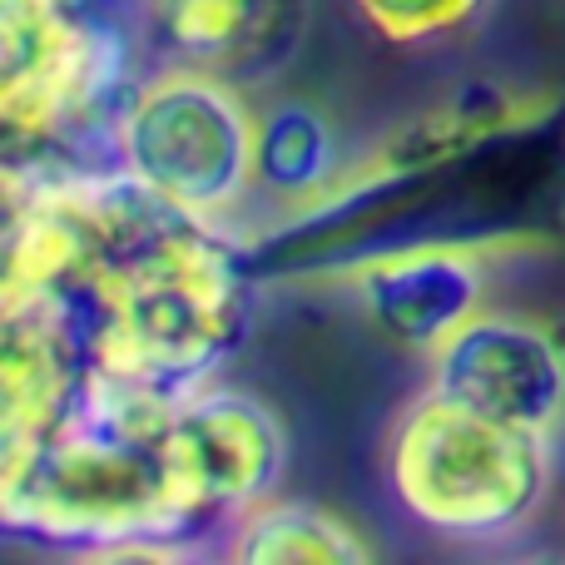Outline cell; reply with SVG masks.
I'll return each instance as SVG.
<instances>
[{"instance_id":"cell-1","label":"cell","mask_w":565,"mask_h":565,"mask_svg":"<svg viewBox=\"0 0 565 565\" xmlns=\"http://www.w3.org/2000/svg\"><path fill=\"white\" fill-rule=\"evenodd\" d=\"M105 218V264L65 302L60 322L75 332L89 367L105 377L194 392L214 382L244 342L254 312V254L218 218L169 204L129 169L89 174Z\"/></svg>"},{"instance_id":"cell-2","label":"cell","mask_w":565,"mask_h":565,"mask_svg":"<svg viewBox=\"0 0 565 565\" xmlns=\"http://www.w3.org/2000/svg\"><path fill=\"white\" fill-rule=\"evenodd\" d=\"M565 218V115L521 109L487 135L422 164H367L298 218L248 244L258 282L278 274H348L412 244L507 248L556 234Z\"/></svg>"},{"instance_id":"cell-3","label":"cell","mask_w":565,"mask_h":565,"mask_svg":"<svg viewBox=\"0 0 565 565\" xmlns=\"http://www.w3.org/2000/svg\"><path fill=\"white\" fill-rule=\"evenodd\" d=\"M145 55V20L125 0H0L6 184L125 169L119 119Z\"/></svg>"},{"instance_id":"cell-4","label":"cell","mask_w":565,"mask_h":565,"mask_svg":"<svg viewBox=\"0 0 565 565\" xmlns=\"http://www.w3.org/2000/svg\"><path fill=\"white\" fill-rule=\"evenodd\" d=\"M164 437L109 427L79 407L55 441L0 477L6 541L95 561H159L199 546L214 526L174 491Z\"/></svg>"},{"instance_id":"cell-5","label":"cell","mask_w":565,"mask_h":565,"mask_svg":"<svg viewBox=\"0 0 565 565\" xmlns=\"http://www.w3.org/2000/svg\"><path fill=\"white\" fill-rule=\"evenodd\" d=\"M382 477L402 516L447 541H507L551 501L556 451L546 431L501 422L441 387L392 417Z\"/></svg>"},{"instance_id":"cell-6","label":"cell","mask_w":565,"mask_h":565,"mask_svg":"<svg viewBox=\"0 0 565 565\" xmlns=\"http://www.w3.org/2000/svg\"><path fill=\"white\" fill-rule=\"evenodd\" d=\"M254 125L234 79L159 65L119 119V164L169 204L224 224L254 194Z\"/></svg>"},{"instance_id":"cell-7","label":"cell","mask_w":565,"mask_h":565,"mask_svg":"<svg viewBox=\"0 0 565 565\" xmlns=\"http://www.w3.org/2000/svg\"><path fill=\"white\" fill-rule=\"evenodd\" d=\"M164 461L179 497L214 531H228L238 511L274 497L288 461V431L264 397L204 382L179 397Z\"/></svg>"},{"instance_id":"cell-8","label":"cell","mask_w":565,"mask_h":565,"mask_svg":"<svg viewBox=\"0 0 565 565\" xmlns=\"http://www.w3.org/2000/svg\"><path fill=\"white\" fill-rule=\"evenodd\" d=\"M427 382L501 422L556 437L565 422V332L526 312L481 308L427 358Z\"/></svg>"},{"instance_id":"cell-9","label":"cell","mask_w":565,"mask_h":565,"mask_svg":"<svg viewBox=\"0 0 565 565\" xmlns=\"http://www.w3.org/2000/svg\"><path fill=\"white\" fill-rule=\"evenodd\" d=\"M358 312L402 352L431 358L461 322L487 308V248L467 244H412L362 258L348 274Z\"/></svg>"},{"instance_id":"cell-10","label":"cell","mask_w":565,"mask_h":565,"mask_svg":"<svg viewBox=\"0 0 565 565\" xmlns=\"http://www.w3.org/2000/svg\"><path fill=\"white\" fill-rule=\"evenodd\" d=\"M139 20L159 65L254 85L302 45L312 0H139Z\"/></svg>"},{"instance_id":"cell-11","label":"cell","mask_w":565,"mask_h":565,"mask_svg":"<svg viewBox=\"0 0 565 565\" xmlns=\"http://www.w3.org/2000/svg\"><path fill=\"white\" fill-rule=\"evenodd\" d=\"M85 348L45 308H0V477L75 422L89 392Z\"/></svg>"},{"instance_id":"cell-12","label":"cell","mask_w":565,"mask_h":565,"mask_svg":"<svg viewBox=\"0 0 565 565\" xmlns=\"http://www.w3.org/2000/svg\"><path fill=\"white\" fill-rule=\"evenodd\" d=\"M342 184V145L322 109L278 99L254 125V189L282 204H318Z\"/></svg>"},{"instance_id":"cell-13","label":"cell","mask_w":565,"mask_h":565,"mask_svg":"<svg viewBox=\"0 0 565 565\" xmlns=\"http://www.w3.org/2000/svg\"><path fill=\"white\" fill-rule=\"evenodd\" d=\"M228 556L238 565H367L377 551L338 511L264 497L258 507L234 516Z\"/></svg>"},{"instance_id":"cell-14","label":"cell","mask_w":565,"mask_h":565,"mask_svg":"<svg viewBox=\"0 0 565 565\" xmlns=\"http://www.w3.org/2000/svg\"><path fill=\"white\" fill-rule=\"evenodd\" d=\"M497 0H348V15L367 30L377 45L422 55L467 40Z\"/></svg>"}]
</instances>
